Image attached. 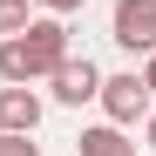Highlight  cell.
<instances>
[{"instance_id": "cell-3", "label": "cell", "mask_w": 156, "mask_h": 156, "mask_svg": "<svg viewBox=\"0 0 156 156\" xmlns=\"http://www.w3.org/2000/svg\"><path fill=\"white\" fill-rule=\"evenodd\" d=\"M109 41L122 48V55H149V48H156V0H115Z\"/></svg>"}, {"instance_id": "cell-1", "label": "cell", "mask_w": 156, "mask_h": 156, "mask_svg": "<svg viewBox=\"0 0 156 156\" xmlns=\"http://www.w3.org/2000/svg\"><path fill=\"white\" fill-rule=\"evenodd\" d=\"M68 61V20L48 14V20H27L20 34H0V82H48Z\"/></svg>"}, {"instance_id": "cell-4", "label": "cell", "mask_w": 156, "mask_h": 156, "mask_svg": "<svg viewBox=\"0 0 156 156\" xmlns=\"http://www.w3.org/2000/svg\"><path fill=\"white\" fill-rule=\"evenodd\" d=\"M48 88H55L61 109H82V102H95V95H102V68H95L88 55H68L55 75H48Z\"/></svg>"}, {"instance_id": "cell-9", "label": "cell", "mask_w": 156, "mask_h": 156, "mask_svg": "<svg viewBox=\"0 0 156 156\" xmlns=\"http://www.w3.org/2000/svg\"><path fill=\"white\" fill-rule=\"evenodd\" d=\"M41 7H48V14H61V20H68V14H82V7H88V0H41Z\"/></svg>"}, {"instance_id": "cell-5", "label": "cell", "mask_w": 156, "mask_h": 156, "mask_svg": "<svg viewBox=\"0 0 156 156\" xmlns=\"http://www.w3.org/2000/svg\"><path fill=\"white\" fill-rule=\"evenodd\" d=\"M41 129V95L27 82H7L0 88V136H34Z\"/></svg>"}, {"instance_id": "cell-10", "label": "cell", "mask_w": 156, "mask_h": 156, "mask_svg": "<svg viewBox=\"0 0 156 156\" xmlns=\"http://www.w3.org/2000/svg\"><path fill=\"white\" fill-rule=\"evenodd\" d=\"M143 82H149V95H156V48L143 55Z\"/></svg>"}, {"instance_id": "cell-8", "label": "cell", "mask_w": 156, "mask_h": 156, "mask_svg": "<svg viewBox=\"0 0 156 156\" xmlns=\"http://www.w3.org/2000/svg\"><path fill=\"white\" fill-rule=\"evenodd\" d=\"M0 156H41L34 136H0Z\"/></svg>"}, {"instance_id": "cell-11", "label": "cell", "mask_w": 156, "mask_h": 156, "mask_svg": "<svg viewBox=\"0 0 156 156\" xmlns=\"http://www.w3.org/2000/svg\"><path fill=\"white\" fill-rule=\"evenodd\" d=\"M143 149H156V109L143 115Z\"/></svg>"}, {"instance_id": "cell-2", "label": "cell", "mask_w": 156, "mask_h": 156, "mask_svg": "<svg viewBox=\"0 0 156 156\" xmlns=\"http://www.w3.org/2000/svg\"><path fill=\"white\" fill-rule=\"evenodd\" d=\"M95 102H102V115L122 122V129H129V122H143V115L156 109V95H149V82H143L136 68H129V75H102V95H95Z\"/></svg>"}, {"instance_id": "cell-7", "label": "cell", "mask_w": 156, "mask_h": 156, "mask_svg": "<svg viewBox=\"0 0 156 156\" xmlns=\"http://www.w3.org/2000/svg\"><path fill=\"white\" fill-rule=\"evenodd\" d=\"M27 7H34V0H0V34H20V27H27Z\"/></svg>"}, {"instance_id": "cell-6", "label": "cell", "mask_w": 156, "mask_h": 156, "mask_svg": "<svg viewBox=\"0 0 156 156\" xmlns=\"http://www.w3.org/2000/svg\"><path fill=\"white\" fill-rule=\"evenodd\" d=\"M75 156H136V143H129L122 122H95V129L75 136Z\"/></svg>"}]
</instances>
